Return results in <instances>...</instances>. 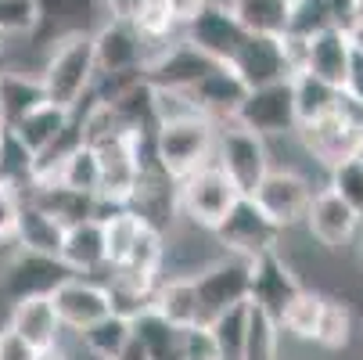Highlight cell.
I'll use <instances>...</instances> for the list:
<instances>
[{
	"label": "cell",
	"instance_id": "cell-6",
	"mask_svg": "<svg viewBox=\"0 0 363 360\" xmlns=\"http://www.w3.org/2000/svg\"><path fill=\"white\" fill-rule=\"evenodd\" d=\"M324 187V184H320ZM313 177H306L302 170L291 166H270L267 177L255 184V191L248 195L259 213H263L277 231H295L302 227V217L309 209V198H313Z\"/></svg>",
	"mask_w": 363,
	"mask_h": 360
},
{
	"label": "cell",
	"instance_id": "cell-9",
	"mask_svg": "<svg viewBox=\"0 0 363 360\" xmlns=\"http://www.w3.org/2000/svg\"><path fill=\"white\" fill-rule=\"evenodd\" d=\"M359 227L363 220L349 209V205L324 184L313 191V198H309V209L302 217V231L309 234V241H317L324 252L338 256V252H349L359 238Z\"/></svg>",
	"mask_w": 363,
	"mask_h": 360
},
{
	"label": "cell",
	"instance_id": "cell-13",
	"mask_svg": "<svg viewBox=\"0 0 363 360\" xmlns=\"http://www.w3.org/2000/svg\"><path fill=\"white\" fill-rule=\"evenodd\" d=\"M213 65L216 62L209 55H201L184 36H177V40H162L159 50L144 58V80L147 87H159V90H191Z\"/></svg>",
	"mask_w": 363,
	"mask_h": 360
},
{
	"label": "cell",
	"instance_id": "cell-22",
	"mask_svg": "<svg viewBox=\"0 0 363 360\" xmlns=\"http://www.w3.org/2000/svg\"><path fill=\"white\" fill-rule=\"evenodd\" d=\"M69 119H72V109H62V105H50V101H43V105H36L33 112H26L18 123H11V126H4V130L29 151L33 166H36V159L65 133Z\"/></svg>",
	"mask_w": 363,
	"mask_h": 360
},
{
	"label": "cell",
	"instance_id": "cell-5",
	"mask_svg": "<svg viewBox=\"0 0 363 360\" xmlns=\"http://www.w3.org/2000/svg\"><path fill=\"white\" fill-rule=\"evenodd\" d=\"M359 137H363V112H356L349 101H345L342 109L320 116V119H309V123H298V126H295L298 148H302L324 173H328L335 163H342V159L352 156L356 144H359Z\"/></svg>",
	"mask_w": 363,
	"mask_h": 360
},
{
	"label": "cell",
	"instance_id": "cell-40",
	"mask_svg": "<svg viewBox=\"0 0 363 360\" xmlns=\"http://www.w3.org/2000/svg\"><path fill=\"white\" fill-rule=\"evenodd\" d=\"M0 360H36V346H29L11 328H0Z\"/></svg>",
	"mask_w": 363,
	"mask_h": 360
},
{
	"label": "cell",
	"instance_id": "cell-31",
	"mask_svg": "<svg viewBox=\"0 0 363 360\" xmlns=\"http://www.w3.org/2000/svg\"><path fill=\"white\" fill-rule=\"evenodd\" d=\"M209 332H213L220 360H241L245 342H248V302H238L230 310H223L220 317H213Z\"/></svg>",
	"mask_w": 363,
	"mask_h": 360
},
{
	"label": "cell",
	"instance_id": "cell-18",
	"mask_svg": "<svg viewBox=\"0 0 363 360\" xmlns=\"http://www.w3.org/2000/svg\"><path fill=\"white\" fill-rule=\"evenodd\" d=\"M187 94L194 97V105H198L201 116H209L213 123H230L234 112H238V105H241L245 94H248V87H245V80L230 65L216 62Z\"/></svg>",
	"mask_w": 363,
	"mask_h": 360
},
{
	"label": "cell",
	"instance_id": "cell-23",
	"mask_svg": "<svg viewBox=\"0 0 363 360\" xmlns=\"http://www.w3.org/2000/svg\"><path fill=\"white\" fill-rule=\"evenodd\" d=\"M62 238H65V224L47 213L43 205H36L33 198L22 195V209H18V224H15V249H29V252H47L58 256L62 252Z\"/></svg>",
	"mask_w": 363,
	"mask_h": 360
},
{
	"label": "cell",
	"instance_id": "cell-30",
	"mask_svg": "<svg viewBox=\"0 0 363 360\" xmlns=\"http://www.w3.org/2000/svg\"><path fill=\"white\" fill-rule=\"evenodd\" d=\"M320 302H324V292L302 285L298 295L284 306L281 317H277L281 335H288L295 342H313V328H317V317H320Z\"/></svg>",
	"mask_w": 363,
	"mask_h": 360
},
{
	"label": "cell",
	"instance_id": "cell-19",
	"mask_svg": "<svg viewBox=\"0 0 363 360\" xmlns=\"http://www.w3.org/2000/svg\"><path fill=\"white\" fill-rule=\"evenodd\" d=\"M4 328H11L15 335H22L29 346L36 349H47L62 342L65 328L55 314V302H50V295H26V299H15L8 306V321Z\"/></svg>",
	"mask_w": 363,
	"mask_h": 360
},
{
	"label": "cell",
	"instance_id": "cell-34",
	"mask_svg": "<svg viewBox=\"0 0 363 360\" xmlns=\"http://www.w3.org/2000/svg\"><path fill=\"white\" fill-rule=\"evenodd\" d=\"M324 184L349 205V209H352L359 220H363V163H359L356 156L335 163V166L324 173Z\"/></svg>",
	"mask_w": 363,
	"mask_h": 360
},
{
	"label": "cell",
	"instance_id": "cell-48",
	"mask_svg": "<svg viewBox=\"0 0 363 360\" xmlns=\"http://www.w3.org/2000/svg\"><path fill=\"white\" fill-rule=\"evenodd\" d=\"M0 144H4V126H0Z\"/></svg>",
	"mask_w": 363,
	"mask_h": 360
},
{
	"label": "cell",
	"instance_id": "cell-14",
	"mask_svg": "<svg viewBox=\"0 0 363 360\" xmlns=\"http://www.w3.org/2000/svg\"><path fill=\"white\" fill-rule=\"evenodd\" d=\"M252 263V285H248V302L259 306L267 317H281V310L298 295L302 281L295 274V263L288 260V256L281 249H267L259 252Z\"/></svg>",
	"mask_w": 363,
	"mask_h": 360
},
{
	"label": "cell",
	"instance_id": "cell-49",
	"mask_svg": "<svg viewBox=\"0 0 363 360\" xmlns=\"http://www.w3.org/2000/svg\"><path fill=\"white\" fill-rule=\"evenodd\" d=\"M359 342H363V328H359Z\"/></svg>",
	"mask_w": 363,
	"mask_h": 360
},
{
	"label": "cell",
	"instance_id": "cell-10",
	"mask_svg": "<svg viewBox=\"0 0 363 360\" xmlns=\"http://www.w3.org/2000/svg\"><path fill=\"white\" fill-rule=\"evenodd\" d=\"M213 238H216V245H220L223 252L241 256V260H255L259 252L277 249L281 231H277L263 213H259V205H255L248 195H241L230 209H227V217L213 227Z\"/></svg>",
	"mask_w": 363,
	"mask_h": 360
},
{
	"label": "cell",
	"instance_id": "cell-36",
	"mask_svg": "<svg viewBox=\"0 0 363 360\" xmlns=\"http://www.w3.org/2000/svg\"><path fill=\"white\" fill-rule=\"evenodd\" d=\"M36 29V0H0V36H33Z\"/></svg>",
	"mask_w": 363,
	"mask_h": 360
},
{
	"label": "cell",
	"instance_id": "cell-43",
	"mask_svg": "<svg viewBox=\"0 0 363 360\" xmlns=\"http://www.w3.org/2000/svg\"><path fill=\"white\" fill-rule=\"evenodd\" d=\"M36 360H69V349H65V342H55L47 349H36Z\"/></svg>",
	"mask_w": 363,
	"mask_h": 360
},
{
	"label": "cell",
	"instance_id": "cell-21",
	"mask_svg": "<svg viewBox=\"0 0 363 360\" xmlns=\"http://www.w3.org/2000/svg\"><path fill=\"white\" fill-rule=\"evenodd\" d=\"M349 58H352V40L349 33L342 29H320L309 36V47H306V69L302 72H313L317 80L331 83L342 90L345 83V72H349Z\"/></svg>",
	"mask_w": 363,
	"mask_h": 360
},
{
	"label": "cell",
	"instance_id": "cell-41",
	"mask_svg": "<svg viewBox=\"0 0 363 360\" xmlns=\"http://www.w3.org/2000/svg\"><path fill=\"white\" fill-rule=\"evenodd\" d=\"M328 11H331V26L342 33L356 29V0H328Z\"/></svg>",
	"mask_w": 363,
	"mask_h": 360
},
{
	"label": "cell",
	"instance_id": "cell-1",
	"mask_svg": "<svg viewBox=\"0 0 363 360\" xmlns=\"http://www.w3.org/2000/svg\"><path fill=\"white\" fill-rule=\"evenodd\" d=\"M36 76L43 83V94H47L50 105L76 109L79 101L94 90V80H97L90 33H69V36L55 40Z\"/></svg>",
	"mask_w": 363,
	"mask_h": 360
},
{
	"label": "cell",
	"instance_id": "cell-12",
	"mask_svg": "<svg viewBox=\"0 0 363 360\" xmlns=\"http://www.w3.org/2000/svg\"><path fill=\"white\" fill-rule=\"evenodd\" d=\"M72 271L62 263V256L47 252H29L15 249L4 263H0V292L8 302L26 299V295H50Z\"/></svg>",
	"mask_w": 363,
	"mask_h": 360
},
{
	"label": "cell",
	"instance_id": "cell-32",
	"mask_svg": "<svg viewBox=\"0 0 363 360\" xmlns=\"http://www.w3.org/2000/svg\"><path fill=\"white\" fill-rule=\"evenodd\" d=\"M162 267H166V234L155 231V227H144L133 241V249L126 252V260L119 263V271H130V274H140V278H162Z\"/></svg>",
	"mask_w": 363,
	"mask_h": 360
},
{
	"label": "cell",
	"instance_id": "cell-28",
	"mask_svg": "<svg viewBox=\"0 0 363 360\" xmlns=\"http://www.w3.org/2000/svg\"><path fill=\"white\" fill-rule=\"evenodd\" d=\"M291 94H295V116L298 123H309V119H320L335 109L345 105V94L324 80H317L313 72H295L291 76Z\"/></svg>",
	"mask_w": 363,
	"mask_h": 360
},
{
	"label": "cell",
	"instance_id": "cell-17",
	"mask_svg": "<svg viewBox=\"0 0 363 360\" xmlns=\"http://www.w3.org/2000/svg\"><path fill=\"white\" fill-rule=\"evenodd\" d=\"M227 65L245 80L248 90L288 76V65H284V55H281L277 33H252V29H248V36L241 40V47L234 50V58H230Z\"/></svg>",
	"mask_w": 363,
	"mask_h": 360
},
{
	"label": "cell",
	"instance_id": "cell-47",
	"mask_svg": "<svg viewBox=\"0 0 363 360\" xmlns=\"http://www.w3.org/2000/svg\"><path fill=\"white\" fill-rule=\"evenodd\" d=\"M4 55H8V40L0 36V62H4Z\"/></svg>",
	"mask_w": 363,
	"mask_h": 360
},
{
	"label": "cell",
	"instance_id": "cell-2",
	"mask_svg": "<svg viewBox=\"0 0 363 360\" xmlns=\"http://www.w3.org/2000/svg\"><path fill=\"white\" fill-rule=\"evenodd\" d=\"M151 144H155V163H159V170L169 180H180L191 170H198L213 159L216 123L201 112L173 119V123H159L151 133Z\"/></svg>",
	"mask_w": 363,
	"mask_h": 360
},
{
	"label": "cell",
	"instance_id": "cell-29",
	"mask_svg": "<svg viewBox=\"0 0 363 360\" xmlns=\"http://www.w3.org/2000/svg\"><path fill=\"white\" fill-rule=\"evenodd\" d=\"M76 339L97 356V360H116L123 353V346L133 339V328H130V317L123 314H105L101 321H94L90 328L76 332Z\"/></svg>",
	"mask_w": 363,
	"mask_h": 360
},
{
	"label": "cell",
	"instance_id": "cell-44",
	"mask_svg": "<svg viewBox=\"0 0 363 360\" xmlns=\"http://www.w3.org/2000/svg\"><path fill=\"white\" fill-rule=\"evenodd\" d=\"M356 263H359V274H363V227H359V238H356Z\"/></svg>",
	"mask_w": 363,
	"mask_h": 360
},
{
	"label": "cell",
	"instance_id": "cell-8",
	"mask_svg": "<svg viewBox=\"0 0 363 360\" xmlns=\"http://www.w3.org/2000/svg\"><path fill=\"white\" fill-rule=\"evenodd\" d=\"M234 123L259 133L263 141H274V137H291L295 126H298V116H295V94H291V76L284 80H274V83H263V87H252L245 94V101L234 112Z\"/></svg>",
	"mask_w": 363,
	"mask_h": 360
},
{
	"label": "cell",
	"instance_id": "cell-38",
	"mask_svg": "<svg viewBox=\"0 0 363 360\" xmlns=\"http://www.w3.org/2000/svg\"><path fill=\"white\" fill-rule=\"evenodd\" d=\"M18 209H22V191L8 180H0V245H11L15 238V224H18Z\"/></svg>",
	"mask_w": 363,
	"mask_h": 360
},
{
	"label": "cell",
	"instance_id": "cell-27",
	"mask_svg": "<svg viewBox=\"0 0 363 360\" xmlns=\"http://www.w3.org/2000/svg\"><path fill=\"white\" fill-rule=\"evenodd\" d=\"M97 220H101V241H105V263H108V267H119V263L126 260V252L133 249L137 234H140L147 224L140 220L137 209H130V205L105 209Z\"/></svg>",
	"mask_w": 363,
	"mask_h": 360
},
{
	"label": "cell",
	"instance_id": "cell-42",
	"mask_svg": "<svg viewBox=\"0 0 363 360\" xmlns=\"http://www.w3.org/2000/svg\"><path fill=\"white\" fill-rule=\"evenodd\" d=\"M201 4H205V0H166V8H169V15H173L177 26H184L187 18H194L201 11Z\"/></svg>",
	"mask_w": 363,
	"mask_h": 360
},
{
	"label": "cell",
	"instance_id": "cell-35",
	"mask_svg": "<svg viewBox=\"0 0 363 360\" xmlns=\"http://www.w3.org/2000/svg\"><path fill=\"white\" fill-rule=\"evenodd\" d=\"M320 29H331L328 0H291L288 15H284V33L313 36V33H320Z\"/></svg>",
	"mask_w": 363,
	"mask_h": 360
},
{
	"label": "cell",
	"instance_id": "cell-33",
	"mask_svg": "<svg viewBox=\"0 0 363 360\" xmlns=\"http://www.w3.org/2000/svg\"><path fill=\"white\" fill-rule=\"evenodd\" d=\"M230 11L252 33H281L291 0H227Z\"/></svg>",
	"mask_w": 363,
	"mask_h": 360
},
{
	"label": "cell",
	"instance_id": "cell-4",
	"mask_svg": "<svg viewBox=\"0 0 363 360\" xmlns=\"http://www.w3.org/2000/svg\"><path fill=\"white\" fill-rule=\"evenodd\" d=\"M213 163L234 180V187L241 195H252L255 184L267 177V170L274 166V156H270V144L238 126L234 119L230 123H216V144H213Z\"/></svg>",
	"mask_w": 363,
	"mask_h": 360
},
{
	"label": "cell",
	"instance_id": "cell-24",
	"mask_svg": "<svg viewBox=\"0 0 363 360\" xmlns=\"http://www.w3.org/2000/svg\"><path fill=\"white\" fill-rule=\"evenodd\" d=\"M151 310L173 328L198 324V292L191 274H162L151 292Z\"/></svg>",
	"mask_w": 363,
	"mask_h": 360
},
{
	"label": "cell",
	"instance_id": "cell-46",
	"mask_svg": "<svg viewBox=\"0 0 363 360\" xmlns=\"http://www.w3.org/2000/svg\"><path fill=\"white\" fill-rule=\"evenodd\" d=\"M356 26H363V0H356Z\"/></svg>",
	"mask_w": 363,
	"mask_h": 360
},
{
	"label": "cell",
	"instance_id": "cell-25",
	"mask_svg": "<svg viewBox=\"0 0 363 360\" xmlns=\"http://www.w3.org/2000/svg\"><path fill=\"white\" fill-rule=\"evenodd\" d=\"M47 94L36 72H22L11 65H0V126L18 123L26 112L43 105Z\"/></svg>",
	"mask_w": 363,
	"mask_h": 360
},
{
	"label": "cell",
	"instance_id": "cell-37",
	"mask_svg": "<svg viewBox=\"0 0 363 360\" xmlns=\"http://www.w3.org/2000/svg\"><path fill=\"white\" fill-rule=\"evenodd\" d=\"M177 349L184 360H220L216 353V342H213V332L209 324H187V328H177Z\"/></svg>",
	"mask_w": 363,
	"mask_h": 360
},
{
	"label": "cell",
	"instance_id": "cell-39",
	"mask_svg": "<svg viewBox=\"0 0 363 360\" xmlns=\"http://www.w3.org/2000/svg\"><path fill=\"white\" fill-rule=\"evenodd\" d=\"M342 94H345V101L356 112H363V50L356 43H352V58H349V72H345Z\"/></svg>",
	"mask_w": 363,
	"mask_h": 360
},
{
	"label": "cell",
	"instance_id": "cell-3",
	"mask_svg": "<svg viewBox=\"0 0 363 360\" xmlns=\"http://www.w3.org/2000/svg\"><path fill=\"white\" fill-rule=\"evenodd\" d=\"M238 198H241V191L234 187V180L213 159L177 180V213H180V220H187L194 227H205V231H213Z\"/></svg>",
	"mask_w": 363,
	"mask_h": 360
},
{
	"label": "cell",
	"instance_id": "cell-7",
	"mask_svg": "<svg viewBox=\"0 0 363 360\" xmlns=\"http://www.w3.org/2000/svg\"><path fill=\"white\" fill-rule=\"evenodd\" d=\"M194 278V292H198V321L209 324L213 317H220L223 310L238 302H248V285H252V263L241 256H216L213 263H205L201 271L191 274Z\"/></svg>",
	"mask_w": 363,
	"mask_h": 360
},
{
	"label": "cell",
	"instance_id": "cell-15",
	"mask_svg": "<svg viewBox=\"0 0 363 360\" xmlns=\"http://www.w3.org/2000/svg\"><path fill=\"white\" fill-rule=\"evenodd\" d=\"M50 302H55V314L69 335H76V332L90 328L94 321H101L105 314H112V299H108L105 281L86 278V274H69L50 292Z\"/></svg>",
	"mask_w": 363,
	"mask_h": 360
},
{
	"label": "cell",
	"instance_id": "cell-26",
	"mask_svg": "<svg viewBox=\"0 0 363 360\" xmlns=\"http://www.w3.org/2000/svg\"><path fill=\"white\" fill-rule=\"evenodd\" d=\"M352 332H356V314H352V302L345 295H328L324 292V302H320V317H317V328H313V346L328 349V353H338L352 342Z\"/></svg>",
	"mask_w": 363,
	"mask_h": 360
},
{
	"label": "cell",
	"instance_id": "cell-11",
	"mask_svg": "<svg viewBox=\"0 0 363 360\" xmlns=\"http://www.w3.org/2000/svg\"><path fill=\"white\" fill-rule=\"evenodd\" d=\"M180 36L191 47H198L201 55H209L213 62H223L227 65L234 58V50L241 47V40L248 36V29L230 11L227 0H205L201 11L180 26Z\"/></svg>",
	"mask_w": 363,
	"mask_h": 360
},
{
	"label": "cell",
	"instance_id": "cell-45",
	"mask_svg": "<svg viewBox=\"0 0 363 360\" xmlns=\"http://www.w3.org/2000/svg\"><path fill=\"white\" fill-rule=\"evenodd\" d=\"M349 40H352V43H356L359 50H363V26H356V29L349 33Z\"/></svg>",
	"mask_w": 363,
	"mask_h": 360
},
{
	"label": "cell",
	"instance_id": "cell-16",
	"mask_svg": "<svg viewBox=\"0 0 363 360\" xmlns=\"http://www.w3.org/2000/svg\"><path fill=\"white\" fill-rule=\"evenodd\" d=\"M94 65L97 76H123V72H140L144 69V40L126 18H105L94 33Z\"/></svg>",
	"mask_w": 363,
	"mask_h": 360
},
{
	"label": "cell",
	"instance_id": "cell-20",
	"mask_svg": "<svg viewBox=\"0 0 363 360\" xmlns=\"http://www.w3.org/2000/svg\"><path fill=\"white\" fill-rule=\"evenodd\" d=\"M58 256H62V263L72 274H86V278L105 274L108 263H105V241H101V220L97 217H83V220L69 224Z\"/></svg>",
	"mask_w": 363,
	"mask_h": 360
}]
</instances>
